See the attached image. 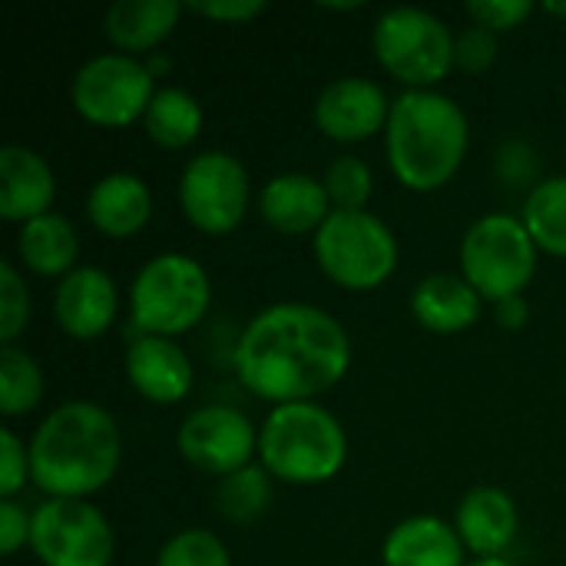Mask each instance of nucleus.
<instances>
[{
    "label": "nucleus",
    "mask_w": 566,
    "mask_h": 566,
    "mask_svg": "<svg viewBox=\"0 0 566 566\" xmlns=\"http://www.w3.org/2000/svg\"><path fill=\"white\" fill-rule=\"evenodd\" d=\"M348 365L352 342L345 325L305 302L262 308L235 345L239 381L275 408L328 391L345 378Z\"/></svg>",
    "instance_id": "obj_1"
},
{
    "label": "nucleus",
    "mask_w": 566,
    "mask_h": 566,
    "mask_svg": "<svg viewBox=\"0 0 566 566\" xmlns=\"http://www.w3.org/2000/svg\"><path fill=\"white\" fill-rule=\"evenodd\" d=\"M119 468V428L93 401L53 408L30 441V481L46 497L83 501L103 491Z\"/></svg>",
    "instance_id": "obj_2"
},
{
    "label": "nucleus",
    "mask_w": 566,
    "mask_h": 566,
    "mask_svg": "<svg viewBox=\"0 0 566 566\" xmlns=\"http://www.w3.org/2000/svg\"><path fill=\"white\" fill-rule=\"evenodd\" d=\"M388 166L401 186L434 192L454 179L468 153V116L438 90H405L385 126Z\"/></svg>",
    "instance_id": "obj_3"
},
{
    "label": "nucleus",
    "mask_w": 566,
    "mask_h": 566,
    "mask_svg": "<svg viewBox=\"0 0 566 566\" xmlns=\"http://www.w3.org/2000/svg\"><path fill=\"white\" fill-rule=\"evenodd\" d=\"M262 468L289 484H325L348 458L345 428L315 401L279 405L259 431Z\"/></svg>",
    "instance_id": "obj_4"
},
{
    "label": "nucleus",
    "mask_w": 566,
    "mask_h": 566,
    "mask_svg": "<svg viewBox=\"0 0 566 566\" xmlns=\"http://www.w3.org/2000/svg\"><path fill=\"white\" fill-rule=\"evenodd\" d=\"M212 285L206 269L182 252L149 259L129 289V318L139 335H182L209 312Z\"/></svg>",
    "instance_id": "obj_5"
},
{
    "label": "nucleus",
    "mask_w": 566,
    "mask_h": 566,
    "mask_svg": "<svg viewBox=\"0 0 566 566\" xmlns=\"http://www.w3.org/2000/svg\"><path fill=\"white\" fill-rule=\"evenodd\" d=\"M461 269L478 295L497 305L524 295L537 272V245L517 216L491 212L464 232Z\"/></svg>",
    "instance_id": "obj_6"
},
{
    "label": "nucleus",
    "mask_w": 566,
    "mask_h": 566,
    "mask_svg": "<svg viewBox=\"0 0 566 566\" xmlns=\"http://www.w3.org/2000/svg\"><path fill=\"white\" fill-rule=\"evenodd\" d=\"M451 27L421 7H391L371 30L378 63L411 90H431L454 66Z\"/></svg>",
    "instance_id": "obj_7"
},
{
    "label": "nucleus",
    "mask_w": 566,
    "mask_h": 566,
    "mask_svg": "<svg viewBox=\"0 0 566 566\" xmlns=\"http://www.w3.org/2000/svg\"><path fill=\"white\" fill-rule=\"evenodd\" d=\"M315 259L335 285L348 292H368L388 282L395 272L398 242L391 229L368 209H335L315 232Z\"/></svg>",
    "instance_id": "obj_8"
},
{
    "label": "nucleus",
    "mask_w": 566,
    "mask_h": 566,
    "mask_svg": "<svg viewBox=\"0 0 566 566\" xmlns=\"http://www.w3.org/2000/svg\"><path fill=\"white\" fill-rule=\"evenodd\" d=\"M156 96L153 73L129 53H99L86 60L70 83L73 109L93 126H129L146 116Z\"/></svg>",
    "instance_id": "obj_9"
},
{
    "label": "nucleus",
    "mask_w": 566,
    "mask_h": 566,
    "mask_svg": "<svg viewBox=\"0 0 566 566\" xmlns=\"http://www.w3.org/2000/svg\"><path fill=\"white\" fill-rule=\"evenodd\" d=\"M30 547L43 566H109V521L86 501L46 497L30 521Z\"/></svg>",
    "instance_id": "obj_10"
},
{
    "label": "nucleus",
    "mask_w": 566,
    "mask_h": 566,
    "mask_svg": "<svg viewBox=\"0 0 566 566\" xmlns=\"http://www.w3.org/2000/svg\"><path fill=\"white\" fill-rule=\"evenodd\" d=\"M179 202L199 232L229 235L249 209V172L232 153L206 149L182 169Z\"/></svg>",
    "instance_id": "obj_11"
},
{
    "label": "nucleus",
    "mask_w": 566,
    "mask_h": 566,
    "mask_svg": "<svg viewBox=\"0 0 566 566\" xmlns=\"http://www.w3.org/2000/svg\"><path fill=\"white\" fill-rule=\"evenodd\" d=\"M176 448L192 468L212 478H229L252 464V454L259 451V434L239 408L206 405L179 424Z\"/></svg>",
    "instance_id": "obj_12"
},
{
    "label": "nucleus",
    "mask_w": 566,
    "mask_h": 566,
    "mask_svg": "<svg viewBox=\"0 0 566 566\" xmlns=\"http://www.w3.org/2000/svg\"><path fill=\"white\" fill-rule=\"evenodd\" d=\"M391 99L375 80H332L315 99V126L335 143H361L388 126Z\"/></svg>",
    "instance_id": "obj_13"
},
{
    "label": "nucleus",
    "mask_w": 566,
    "mask_h": 566,
    "mask_svg": "<svg viewBox=\"0 0 566 566\" xmlns=\"http://www.w3.org/2000/svg\"><path fill=\"white\" fill-rule=\"evenodd\" d=\"M116 305V285L96 265H76L70 275L60 279L53 295V315L60 328L76 342L99 338L113 325Z\"/></svg>",
    "instance_id": "obj_14"
},
{
    "label": "nucleus",
    "mask_w": 566,
    "mask_h": 566,
    "mask_svg": "<svg viewBox=\"0 0 566 566\" xmlns=\"http://www.w3.org/2000/svg\"><path fill=\"white\" fill-rule=\"evenodd\" d=\"M126 378L153 405H179L192 388L189 355L163 335H136L126 345Z\"/></svg>",
    "instance_id": "obj_15"
},
{
    "label": "nucleus",
    "mask_w": 566,
    "mask_h": 566,
    "mask_svg": "<svg viewBox=\"0 0 566 566\" xmlns=\"http://www.w3.org/2000/svg\"><path fill=\"white\" fill-rule=\"evenodd\" d=\"M259 212L262 219L285 235H308L325 226V219L335 212L325 182H318L308 172H282L272 176L259 192Z\"/></svg>",
    "instance_id": "obj_16"
},
{
    "label": "nucleus",
    "mask_w": 566,
    "mask_h": 566,
    "mask_svg": "<svg viewBox=\"0 0 566 566\" xmlns=\"http://www.w3.org/2000/svg\"><path fill=\"white\" fill-rule=\"evenodd\" d=\"M56 196L50 163L27 146L0 149V216L7 222H30L46 216Z\"/></svg>",
    "instance_id": "obj_17"
},
{
    "label": "nucleus",
    "mask_w": 566,
    "mask_h": 566,
    "mask_svg": "<svg viewBox=\"0 0 566 566\" xmlns=\"http://www.w3.org/2000/svg\"><path fill=\"white\" fill-rule=\"evenodd\" d=\"M454 531L481 560L504 554L517 537V507L501 488H474L458 504Z\"/></svg>",
    "instance_id": "obj_18"
},
{
    "label": "nucleus",
    "mask_w": 566,
    "mask_h": 566,
    "mask_svg": "<svg viewBox=\"0 0 566 566\" xmlns=\"http://www.w3.org/2000/svg\"><path fill=\"white\" fill-rule=\"evenodd\" d=\"M481 295L464 275H428L411 292V315L438 335H458L481 318Z\"/></svg>",
    "instance_id": "obj_19"
},
{
    "label": "nucleus",
    "mask_w": 566,
    "mask_h": 566,
    "mask_svg": "<svg viewBox=\"0 0 566 566\" xmlns=\"http://www.w3.org/2000/svg\"><path fill=\"white\" fill-rule=\"evenodd\" d=\"M149 212H153V196L146 182L133 172H109L86 196L90 222L109 239L136 235L149 222Z\"/></svg>",
    "instance_id": "obj_20"
},
{
    "label": "nucleus",
    "mask_w": 566,
    "mask_h": 566,
    "mask_svg": "<svg viewBox=\"0 0 566 566\" xmlns=\"http://www.w3.org/2000/svg\"><path fill=\"white\" fill-rule=\"evenodd\" d=\"M385 566H464V544L441 517L401 521L381 547Z\"/></svg>",
    "instance_id": "obj_21"
},
{
    "label": "nucleus",
    "mask_w": 566,
    "mask_h": 566,
    "mask_svg": "<svg viewBox=\"0 0 566 566\" xmlns=\"http://www.w3.org/2000/svg\"><path fill=\"white\" fill-rule=\"evenodd\" d=\"M179 13L182 3L176 0H116L103 17V30L113 46L136 56L159 46L179 23Z\"/></svg>",
    "instance_id": "obj_22"
},
{
    "label": "nucleus",
    "mask_w": 566,
    "mask_h": 566,
    "mask_svg": "<svg viewBox=\"0 0 566 566\" xmlns=\"http://www.w3.org/2000/svg\"><path fill=\"white\" fill-rule=\"evenodd\" d=\"M17 255L20 262L36 275H70L76 269L80 255V235L73 222L60 212L36 216L20 226L17 235Z\"/></svg>",
    "instance_id": "obj_23"
},
{
    "label": "nucleus",
    "mask_w": 566,
    "mask_h": 566,
    "mask_svg": "<svg viewBox=\"0 0 566 566\" xmlns=\"http://www.w3.org/2000/svg\"><path fill=\"white\" fill-rule=\"evenodd\" d=\"M143 123L153 143H159L163 149H182L202 129V106L192 93L179 86H163L156 90Z\"/></svg>",
    "instance_id": "obj_24"
},
{
    "label": "nucleus",
    "mask_w": 566,
    "mask_h": 566,
    "mask_svg": "<svg viewBox=\"0 0 566 566\" xmlns=\"http://www.w3.org/2000/svg\"><path fill=\"white\" fill-rule=\"evenodd\" d=\"M521 222L527 226L537 249L566 255V176L544 179L531 189Z\"/></svg>",
    "instance_id": "obj_25"
},
{
    "label": "nucleus",
    "mask_w": 566,
    "mask_h": 566,
    "mask_svg": "<svg viewBox=\"0 0 566 566\" xmlns=\"http://www.w3.org/2000/svg\"><path fill=\"white\" fill-rule=\"evenodd\" d=\"M43 398V371L40 365L17 345L0 348V415L17 418L40 405Z\"/></svg>",
    "instance_id": "obj_26"
},
{
    "label": "nucleus",
    "mask_w": 566,
    "mask_h": 566,
    "mask_svg": "<svg viewBox=\"0 0 566 566\" xmlns=\"http://www.w3.org/2000/svg\"><path fill=\"white\" fill-rule=\"evenodd\" d=\"M269 478H272V474H269L265 468H255V464H249V468H242V471L222 478L219 488H216L219 514H222L226 521H232V524H249V521H255V517L269 507V501H272V481H269Z\"/></svg>",
    "instance_id": "obj_27"
},
{
    "label": "nucleus",
    "mask_w": 566,
    "mask_h": 566,
    "mask_svg": "<svg viewBox=\"0 0 566 566\" xmlns=\"http://www.w3.org/2000/svg\"><path fill=\"white\" fill-rule=\"evenodd\" d=\"M325 192L332 199L335 209H345V212H361L371 199V189H375V176H371V166L358 156H338L328 172H325Z\"/></svg>",
    "instance_id": "obj_28"
},
{
    "label": "nucleus",
    "mask_w": 566,
    "mask_h": 566,
    "mask_svg": "<svg viewBox=\"0 0 566 566\" xmlns=\"http://www.w3.org/2000/svg\"><path fill=\"white\" fill-rule=\"evenodd\" d=\"M156 566H232V560L226 544L212 531L192 527L166 541V547L156 557Z\"/></svg>",
    "instance_id": "obj_29"
},
{
    "label": "nucleus",
    "mask_w": 566,
    "mask_h": 566,
    "mask_svg": "<svg viewBox=\"0 0 566 566\" xmlns=\"http://www.w3.org/2000/svg\"><path fill=\"white\" fill-rule=\"evenodd\" d=\"M30 318V295L13 262H0V342L13 345L17 335L27 328Z\"/></svg>",
    "instance_id": "obj_30"
},
{
    "label": "nucleus",
    "mask_w": 566,
    "mask_h": 566,
    "mask_svg": "<svg viewBox=\"0 0 566 566\" xmlns=\"http://www.w3.org/2000/svg\"><path fill=\"white\" fill-rule=\"evenodd\" d=\"M531 10L534 7L527 0H471L468 3V17L491 33H504V30L521 27L531 17Z\"/></svg>",
    "instance_id": "obj_31"
},
{
    "label": "nucleus",
    "mask_w": 566,
    "mask_h": 566,
    "mask_svg": "<svg viewBox=\"0 0 566 566\" xmlns=\"http://www.w3.org/2000/svg\"><path fill=\"white\" fill-rule=\"evenodd\" d=\"M497 60V33L471 23L458 40H454V66L468 73H484Z\"/></svg>",
    "instance_id": "obj_32"
},
{
    "label": "nucleus",
    "mask_w": 566,
    "mask_h": 566,
    "mask_svg": "<svg viewBox=\"0 0 566 566\" xmlns=\"http://www.w3.org/2000/svg\"><path fill=\"white\" fill-rule=\"evenodd\" d=\"M30 478V448L20 444V438L3 428L0 431V497L13 501V494L27 484Z\"/></svg>",
    "instance_id": "obj_33"
},
{
    "label": "nucleus",
    "mask_w": 566,
    "mask_h": 566,
    "mask_svg": "<svg viewBox=\"0 0 566 566\" xmlns=\"http://www.w3.org/2000/svg\"><path fill=\"white\" fill-rule=\"evenodd\" d=\"M30 521L33 514H27L17 501H0V551L7 557L30 544Z\"/></svg>",
    "instance_id": "obj_34"
},
{
    "label": "nucleus",
    "mask_w": 566,
    "mask_h": 566,
    "mask_svg": "<svg viewBox=\"0 0 566 566\" xmlns=\"http://www.w3.org/2000/svg\"><path fill=\"white\" fill-rule=\"evenodd\" d=\"M189 10H196L199 17H209V20H219V23H245L252 17H259L265 10L262 0H192Z\"/></svg>",
    "instance_id": "obj_35"
},
{
    "label": "nucleus",
    "mask_w": 566,
    "mask_h": 566,
    "mask_svg": "<svg viewBox=\"0 0 566 566\" xmlns=\"http://www.w3.org/2000/svg\"><path fill=\"white\" fill-rule=\"evenodd\" d=\"M494 318H497V325H501V328L517 332V328H524V325H527L531 308H527L524 295H514V298H507V302H497V305H494Z\"/></svg>",
    "instance_id": "obj_36"
},
{
    "label": "nucleus",
    "mask_w": 566,
    "mask_h": 566,
    "mask_svg": "<svg viewBox=\"0 0 566 566\" xmlns=\"http://www.w3.org/2000/svg\"><path fill=\"white\" fill-rule=\"evenodd\" d=\"M471 566H514L511 560H504V557H488V560H478V564Z\"/></svg>",
    "instance_id": "obj_37"
},
{
    "label": "nucleus",
    "mask_w": 566,
    "mask_h": 566,
    "mask_svg": "<svg viewBox=\"0 0 566 566\" xmlns=\"http://www.w3.org/2000/svg\"><path fill=\"white\" fill-rule=\"evenodd\" d=\"M547 13H557V17H566V3H547Z\"/></svg>",
    "instance_id": "obj_38"
}]
</instances>
